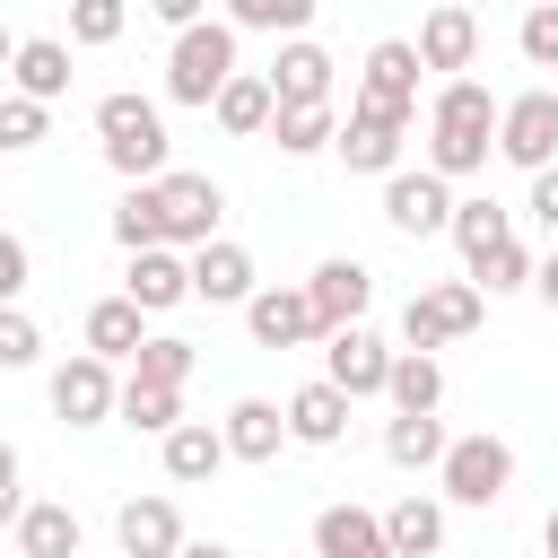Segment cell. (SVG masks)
I'll return each mask as SVG.
<instances>
[{
	"mask_svg": "<svg viewBox=\"0 0 558 558\" xmlns=\"http://www.w3.org/2000/svg\"><path fill=\"white\" fill-rule=\"evenodd\" d=\"M497 96L480 87V78H445L436 96H427V174H445V183H462V174H480L488 157H497Z\"/></svg>",
	"mask_w": 558,
	"mask_h": 558,
	"instance_id": "obj_1",
	"label": "cell"
},
{
	"mask_svg": "<svg viewBox=\"0 0 558 558\" xmlns=\"http://www.w3.org/2000/svg\"><path fill=\"white\" fill-rule=\"evenodd\" d=\"M96 148H105V166L122 174V183H157V174H174L166 166V113H157V96H140V87H113V96H96Z\"/></svg>",
	"mask_w": 558,
	"mask_h": 558,
	"instance_id": "obj_2",
	"label": "cell"
},
{
	"mask_svg": "<svg viewBox=\"0 0 558 558\" xmlns=\"http://www.w3.org/2000/svg\"><path fill=\"white\" fill-rule=\"evenodd\" d=\"M235 70H244V61H235V26H227V17H201V26H183L174 52H166V96L192 105V113H209Z\"/></svg>",
	"mask_w": 558,
	"mask_h": 558,
	"instance_id": "obj_3",
	"label": "cell"
},
{
	"mask_svg": "<svg viewBox=\"0 0 558 558\" xmlns=\"http://www.w3.org/2000/svg\"><path fill=\"white\" fill-rule=\"evenodd\" d=\"M418 44L410 35H384V44H366V70H357V113H384V122H418Z\"/></svg>",
	"mask_w": 558,
	"mask_h": 558,
	"instance_id": "obj_4",
	"label": "cell"
},
{
	"mask_svg": "<svg viewBox=\"0 0 558 558\" xmlns=\"http://www.w3.org/2000/svg\"><path fill=\"white\" fill-rule=\"evenodd\" d=\"M148 192H157V244H174V253H201V244H218L227 192H218L209 174H157Z\"/></svg>",
	"mask_w": 558,
	"mask_h": 558,
	"instance_id": "obj_5",
	"label": "cell"
},
{
	"mask_svg": "<svg viewBox=\"0 0 558 558\" xmlns=\"http://www.w3.org/2000/svg\"><path fill=\"white\" fill-rule=\"evenodd\" d=\"M488 323V296L471 279H436L401 305V349H445V340H471Z\"/></svg>",
	"mask_w": 558,
	"mask_h": 558,
	"instance_id": "obj_6",
	"label": "cell"
},
{
	"mask_svg": "<svg viewBox=\"0 0 558 558\" xmlns=\"http://www.w3.org/2000/svg\"><path fill=\"white\" fill-rule=\"evenodd\" d=\"M436 488L453 497V506H497L506 488H514V445L506 436H453L445 445V462H436Z\"/></svg>",
	"mask_w": 558,
	"mask_h": 558,
	"instance_id": "obj_7",
	"label": "cell"
},
{
	"mask_svg": "<svg viewBox=\"0 0 558 558\" xmlns=\"http://www.w3.org/2000/svg\"><path fill=\"white\" fill-rule=\"evenodd\" d=\"M497 157L523 166V174L558 166V87H523V96H506V113H497Z\"/></svg>",
	"mask_w": 558,
	"mask_h": 558,
	"instance_id": "obj_8",
	"label": "cell"
},
{
	"mask_svg": "<svg viewBox=\"0 0 558 558\" xmlns=\"http://www.w3.org/2000/svg\"><path fill=\"white\" fill-rule=\"evenodd\" d=\"M384 227H392V235H445V227H453V183L427 174V166L384 174Z\"/></svg>",
	"mask_w": 558,
	"mask_h": 558,
	"instance_id": "obj_9",
	"label": "cell"
},
{
	"mask_svg": "<svg viewBox=\"0 0 558 558\" xmlns=\"http://www.w3.org/2000/svg\"><path fill=\"white\" fill-rule=\"evenodd\" d=\"M122 410V384H113V366L96 357V349H78L70 366H52V418H70V427H105Z\"/></svg>",
	"mask_w": 558,
	"mask_h": 558,
	"instance_id": "obj_10",
	"label": "cell"
},
{
	"mask_svg": "<svg viewBox=\"0 0 558 558\" xmlns=\"http://www.w3.org/2000/svg\"><path fill=\"white\" fill-rule=\"evenodd\" d=\"M305 296H314V314H323V340H331V331L366 323V305H375V270H366L357 253H331V262H314Z\"/></svg>",
	"mask_w": 558,
	"mask_h": 558,
	"instance_id": "obj_11",
	"label": "cell"
},
{
	"mask_svg": "<svg viewBox=\"0 0 558 558\" xmlns=\"http://www.w3.org/2000/svg\"><path fill=\"white\" fill-rule=\"evenodd\" d=\"M323 384H340L349 401H375V392L392 384V349H384L366 323H349V331L323 340Z\"/></svg>",
	"mask_w": 558,
	"mask_h": 558,
	"instance_id": "obj_12",
	"label": "cell"
},
{
	"mask_svg": "<svg viewBox=\"0 0 558 558\" xmlns=\"http://www.w3.org/2000/svg\"><path fill=\"white\" fill-rule=\"evenodd\" d=\"M244 331H253V349H305V340H323V314L305 288H253Z\"/></svg>",
	"mask_w": 558,
	"mask_h": 558,
	"instance_id": "obj_13",
	"label": "cell"
},
{
	"mask_svg": "<svg viewBox=\"0 0 558 558\" xmlns=\"http://www.w3.org/2000/svg\"><path fill=\"white\" fill-rule=\"evenodd\" d=\"M418 61L445 70V78H471V61H480V9L436 0V9L418 17Z\"/></svg>",
	"mask_w": 558,
	"mask_h": 558,
	"instance_id": "obj_14",
	"label": "cell"
},
{
	"mask_svg": "<svg viewBox=\"0 0 558 558\" xmlns=\"http://www.w3.org/2000/svg\"><path fill=\"white\" fill-rule=\"evenodd\" d=\"M122 296H131L140 314H174V305L192 296V253H174V244H148V253H131V270H122Z\"/></svg>",
	"mask_w": 558,
	"mask_h": 558,
	"instance_id": "obj_15",
	"label": "cell"
},
{
	"mask_svg": "<svg viewBox=\"0 0 558 558\" xmlns=\"http://www.w3.org/2000/svg\"><path fill=\"white\" fill-rule=\"evenodd\" d=\"M113 541H122V558H174L192 532H183V506L174 497H122Z\"/></svg>",
	"mask_w": 558,
	"mask_h": 558,
	"instance_id": "obj_16",
	"label": "cell"
},
{
	"mask_svg": "<svg viewBox=\"0 0 558 558\" xmlns=\"http://www.w3.org/2000/svg\"><path fill=\"white\" fill-rule=\"evenodd\" d=\"M331 70H340V61H331L314 35H288V44H279V61H270L262 78H270V96H279V105H331Z\"/></svg>",
	"mask_w": 558,
	"mask_h": 558,
	"instance_id": "obj_17",
	"label": "cell"
},
{
	"mask_svg": "<svg viewBox=\"0 0 558 558\" xmlns=\"http://www.w3.org/2000/svg\"><path fill=\"white\" fill-rule=\"evenodd\" d=\"M253 288H262V270H253V253L235 235H218V244L192 253V296L201 305H253Z\"/></svg>",
	"mask_w": 558,
	"mask_h": 558,
	"instance_id": "obj_18",
	"label": "cell"
},
{
	"mask_svg": "<svg viewBox=\"0 0 558 558\" xmlns=\"http://www.w3.org/2000/svg\"><path fill=\"white\" fill-rule=\"evenodd\" d=\"M218 436H227V462H279V445H288V410L262 401V392H244V401L218 418Z\"/></svg>",
	"mask_w": 558,
	"mask_h": 558,
	"instance_id": "obj_19",
	"label": "cell"
},
{
	"mask_svg": "<svg viewBox=\"0 0 558 558\" xmlns=\"http://www.w3.org/2000/svg\"><path fill=\"white\" fill-rule=\"evenodd\" d=\"M314 558H392V541H384V514L375 506H323L314 514Z\"/></svg>",
	"mask_w": 558,
	"mask_h": 558,
	"instance_id": "obj_20",
	"label": "cell"
},
{
	"mask_svg": "<svg viewBox=\"0 0 558 558\" xmlns=\"http://www.w3.org/2000/svg\"><path fill=\"white\" fill-rule=\"evenodd\" d=\"M279 410H288V445H340V436H349V392H340V384H323V375H314V384H296Z\"/></svg>",
	"mask_w": 558,
	"mask_h": 558,
	"instance_id": "obj_21",
	"label": "cell"
},
{
	"mask_svg": "<svg viewBox=\"0 0 558 558\" xmlns=\"http://www.w3.org/2000/svg\"><path fill=\"white\" fill-rule=\"evenodd\" d=\"M340 166L349 174H401V122H384V113H357L349 105V122H340Z\"/></svg>",
	"mask_w": 558,
	"mask_h": 558,
	"instance_id": "obj_22",
	"label": "cell"
},
{
	"mask_svg": "<svg viewBox=\"0 0 558 558\" xmlns=\"http://www.w3.org/2000/svg\"><path fill=\"white\" fill-rule=\"evenodd\" d=\"M157 453H166V480H174V488H201V480L227 471V436H218L209 418H183L174 436H157Z\"/></svg>",
	"mask_w": 558,
	"mask_h": 558,
	"instance_id": "obj_23",
	"label": "cell"
},
{
	"mask_svg": "<svg viewBox=\"0 0 558 558\" xmlns=\"http://www.w3.org/2000/svg\"><path fill=\"white\" fill-rule=\"evenodd\" d=\"M9 87H17V96H35V105H52V96H70V44H61V35H17V61H9Z\"/></svg>",
	"mask_w": 558,
	"mask_h": 558,
	"instance_id": "obj_24",
	"label": "cell"
},
{
	"mask_svg": "<svg viewBox=\"0 0 558 558\" xmlns=\"http://www.w3.org/2000/svg\"><path fill=\"white\" fill-rule=\"evenodd\" d=\"M87 349H96L105 366H131V357L148 349V314H140L131 296H96V305H87Z\"/></svg>",
	"mask_w": 558,
	"mask_h": 558,
	"instance_id": "obj_25",
	"label": "cell"
},
{
	"mask_svg": "<svg viewBox=\"0 0 558 558\" xmlns=\"http://www.w3.org/2000/svg\"><path fill=\"white\" fill-rule=\"evenodd\" d=\"M384 401H392L401 418H436V410H445V366H436V349H392Z\"/></svg>",
	"mask_w": 558,
	"mask_h": 558,
	"instance_id": "obj_26",
	"label": "cell"
},
{
	"mask_svg": "<svg viewBox=\"0 0 558 558\" xmlns=\"http://www.w3.org/2000/svg\"><path fill=\"white\" fill-rule=\"evenodd\" d=\"M209 113H218V131H227V140H262V131H270V113H279V96H270V78H262V70H235V78L218 87V105H209Z\"/></svg>",
	"mask_w": 558,
	"mask_h": 558,
	"instance_id": "obj_27",
	"label": "cell"
},
{
	"mask_svg": "<svg viewBox=\"0 0 558 558\" xmlns=\"http://www.w3.org/2000/svg\"><path fill=\"white\" fill-rule=\"evenodd\" d=\"M384 541H392V558H436V549H445V506L418 497V488L392 497V506H384Z\"/></svg>",
	"mask_w": 558,
	"mask_h": 558,
	"instance_id": "obj_28",
	"label": "cell"
},
{
	"mask_svg": "<svg viewBox=\"0 0 558 558\" xmlns=\"http://www.w3.org/2000/svg\"><path fill=\"white\" fill-rule=\"evenodd\" d=\"M9 532H17V558H78V541H87V532H78V514H70L61 497H35Z\"/></svg>",
	"mask_w": 558,
	"mask_h": 558,
	"instance_id": "obj_29",
	"label": "cell"
},
{
	"mask_svg": "<svg viewBox=\"0 0 558 558\" xmlns=\"http://www.w3.org/2000/svg\"><path fill=\"white\" fill-rule=\"evenodd\" d=\"M122 427H140V436H174L183 427V384H148V375H122V410H113Z\"/></svg>",
	"mask_w": 558,
	"mask_h": 558,
	"instance_id": "obj_30",
	"label": "cell"
},
{
	"mask_svg": "<svg viewBox=\"0 0 558 558\" xmlns=\"http://www.w3.org/2000/svg\"><path fill=\"white\" fill-rule=\"evenodd\" d=\"M445 445H453V436H445V418H401V410L384 418V462H392V471H436V462H445Z\"/></svg>",
	"mask_w": 558,
	"mask_h": 558,
	"instance_id": "obj_31",
	"label": "cell"
},
{
	"mask_svg": "<svg viewBox=\"0 0 558 558\" xmlns=\"http://www.w3.org/2000/svg\"><path fill=\"white\" fill-rule=\"evenodd\" d=\"M270 140H279V157H323L340 140V113L331 105H279L270 113Z\"/></svg>",
	"mask_w": 558,
	"mask_h": 558,
	"instance_id": "obj_32",
	"label": "cell"
},
{
	"mask_svg": "<svg viewBox=\"0 0 558 558\" xmlns=\"http://www.w3.org/2000/svg\"><path fill=\"white\" fill-rule=\"evenodd\" d=\"M445 235L462 244V270H471V262H488V253L514 235V218H506L497 201H453V227H445Z\"/></svg>",
	"mask_w": 558,
	"mask_h": 558,
	"instance_id": "obj_33",
	"label": "cell"
},
{
	"mask_svg": "<svg viewBox=\"0 0 558 558\" xmlns=\"http://www.w3.org/2000/svg\"><path fill=\"white\" fill-rule=\"evenodd\" d=\"M532 270H541V262H532V244H523V235H506L488 262H471V288H480V296H514V288H532Z\"/></svg>",
	"mask_w": 558,
	"mask_h": 558,
	"instance_id": "obj_34",
	"label": "cell"
},
{
	"mask_svg": "<svg viewBox=\"0 0 558 558\" xmlns=\"http://www.w3.org/2000/svg\"><path fill=\"white\" fill-rule=\"evenodd\" d=\"M122 26H131V0H70V44H78V52L122 44Z\"/></svg>",
	"mask_w": 558,
	"mask_h": 558,
	"instance_id": "obj_35",
	"label": "cell"
},
{
	"mask_svg": "<svg viewBox=\"0 0 558 558\" xmlns=\"http://www.w3.org/2000/svg\"><path fill=\"white\" fill-rule=\"evenodd\" d=\"M44 131H52V105H35V96H0V157H26V148H44Z\"/></svg>",
	"mask_w": 558,
	"mask_h": 558,
	"instance_id": "obj_36",
	"label": "cell"
},
{
	"mask_svg": "<svg viewBox=\"0 0 558 558\" xmlns=\"http://www.w3.org/2000/svg\"><path fill=\"white\" fill-rule=\"evenodd\" d=\"M105 227H113V244H122V253H148V244H157V192H148V183H131V192L113 201V218H105Z\"/></svg>",
	"mask_w": 558,
	"mask_h": 558,
	"instance_id": "obj_37",
	"label": "cell"
},
{
	"mask_svg": "<svg viewBox=\"0 0 558 558\" xmlns=\"http://www.w3.org/2000/svg\"><path fill=\"white\" fill-rule=\"evenodd\" d=\"M192 366H201V349L174 331H148V349L131 357V375H148V384H192Z\"/></svg>",
	"mask_w": 558,
	"mask_h": 558,
	"instance_id": "obj_38",
	"label": "cell"
},
{
	"mask_svg": "<svg viewBox=\"0 0 558 558\" xmlns=\"http://www.w3.org/2000/svg\"><path fill=\"white\" fill-rule=\"evenodd\" d=\"M514 44H523V61H532V70H558V0H532V9H523V26H514Z\"/></svg>",
	"mask_w": 558,
	"mask_h": 558,
	"instance_id": "obj_39",
	"label": "cell"
},
{
	"mask_svg": "<svg viewBox=\"0 0 558 558\" xmlns=\"http://www.w3.org/2000/svg\"><path fill=\"white\" fill-rule=\"evenodd\" d=\"M35 357H44L35 314H26V305H0V366H35Z\"/></svg>",
	"mask_w": 558,
	"mask_h": 558,
	"instance_id": "obj_40",
	"label": "cell"
},
{
	"mask_svg": "<svg viewBox=\"0 0 558 558\" xmlns=\"http://www.w3.org/2000/svg\"><path fill=\"white\" fill-rule=\"evenodd\" d=\"M314 9H323V0H253L235 26H262V35H305V26H314Z\"/></svg>",
	"mask_w": 558,
	"mask_h": 558,
	"instance_id": "obj_41",
	"label": "cell"
},
{
	"mask_svg": "<svg viewBox=\"0 0 558 558\" xmlns=\"http://www.w3.org/2000/svg\"><path fill=\"white\" fill-rule=\"evenodd\" d=\"M26 279H35V253H26V235H9V227H0V305H17V296H26Z\"/></svg>",
	"mask_w": 558,
	"mask_h": 558,
	"instance_id": "obj_42",
	"label": "cell"
},
{
	"mask_svg": "<svg viewBox=\"0 0 558 558\" xmlns=\"http://www.w3.org/2000/svg\"><path fill=\"white\" fill-rule=\"evenodd\" d=\"M523 209H532V218H541V235L558 244V166H541V174H532V201H523Z\"/></svg>",
	"mask_w": 558,
	"mask_h": 558,
	"instance_id": "obj_43",
	"label": "cell"
},
{
	"mask_svg": "<svg viewBox=\"0 0 558 558\" xmlns=\"http://www.w3.org/2000/svg\"><path fill=\"white\" fill-rule=\"evenodd\" d=\"M26 514V497H17V445L0 436V523H17Z\"/></svg>",
	"mask_w": 558,
	"mask_h": 558,
	"instance_id": "obj_44",
	"label": "cell"
},
{
	"mask_svg": "<svg viewBox=\"0 0 558 558\" xmlns=\"http://www.w3.org/2000/svg\"><path fill=\"white\" fill-rule=\"evenodd\" d=\"M140 9H148V17H166L174 35H183V26H201V0H140Z\"/></svg>",
	"mask_w": 558,
	"mask_h": 558,
	"instance_id": "obj_45",
	"label": "cell"
},
{
	"mask_svg": "<svg viewBox=\"0 0 558 558\" xmlns=\"http://www.w3.org/2000/svg\"><path fill=\"white\" fill-rule=\"evenodd\" d=\"M532 296H541V305H549V314H558V244H549V253H541V270H532Z\"/></svg>",
	"mask_w": 558,
	"mask_h": 558,
	"instance_id": "obj_46",
	"label": "cell"
},
{
	"mask_svg": "<svg viewBox=\"0 0 558 558\" xmlns=\"http://www.w3.org/2000/svg\"><path fill=\"white\" fill-rule=\"evenodd\" d=\"M174 558H235V549H227V541H183Z\"/></svg>",
	"mask_w": 558,
	"mask_h": 558,
	"instance_id": "obj_47",
	"label": "cell"
},
{
	"mask_svg": "<svg viewBox=\"0 0 558 558\" xmlns=\"http://www.w3.org/2000/svg\"><path fill=\"white\" fill-rule=\"evenodd\" d=\"M541 558H558V506H549V523H541Z\"/></svg>",
	"mask_w": 558,
	"mask_h": 558,
	"instance_id": "obj_48",
	"label": "cell"
},
{
	"mask_svg": "<svg viewBox=\"0 0 558 558\" xmlns=\"http://www.w3.org/2000/svg\"><path fill=\"white\" fill-rule=\"evenodd\" d=\"M9 61H17V35H9V26H0V78H9Z\"/></svg>",
	"mask_w": 558,
	"mask_h": 558,
	"instance_id": "obj_49",
	"label": "cell"
},
{
	"mask_svg": "<svg viewBox=\"0 0 558 558\" xmlns=\"http://www.w3.org/2000/svg\"><path fill=\"white\" fill-rule=\"evenodd\" d=\"M244 9H253V0H227V26H235V17H244Z\"/></svg>",
	"mask_w": 558,
	"mask_h": 558,
	"instance_id": "obj_50",
	"label": "cell"
},
{
	"mask_svg": "<svg viewBox=\"0 0 558 558\" xmlns=\"http://www.w3.org/2000/svg\"><path fill=\"white\" fill-rule=\"evenodd\" d=\"M453 9H480V0H453Z\"/></svg>",
	"mask_w": 558,
	"mask_h": 558,
	"instance_id": "obj_51",
	"label": "cell"
}]
</instances>
